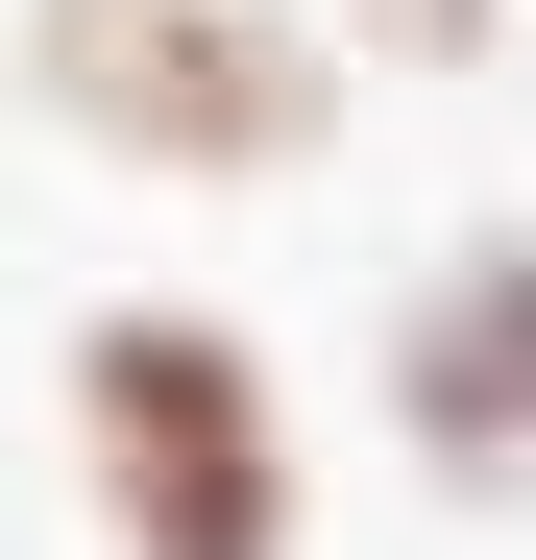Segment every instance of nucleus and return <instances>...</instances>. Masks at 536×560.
Instances as JSON below:
<instances>
[{"mask_svg":"<svg viewBox=\"0 0 536 560\" xmlns=\"http://www.w3.org/2000/svg\"><path fill=\"white\" fill-rule=\"evenodd\" d=\"M73 512L98 560H293V390L196 293H123L73 341Z\"/></svg>","mask_w":536,"mask_h":560,"instance_id":"obj_2","label":"nucleus"},{"mask_svg":"<svg viewBox=\"0 0 536 560\" xmlns=\"http://www.w3.org/2000/svg\"><path fill=\"white\" fill-rule=\"evenodd\" d=\"M391 439H415L464 512L536 488V220H464V244L415 268V317H391Z\"/></svg>","mask_w":536,"mask_h":560,"instance_id":"obj_3","label":"nucleus"},{"mask_svg":"<svg viewBox=\"0 0 536 560\" xmlns=\"http://www.w3.org/2000/svg\"><path fill=\"white\" fill-rule=\"evenodd\" d=\"M317 25L366 49V73H488V49H512V0H317Z\"/></svg>","mask_w":536,"mask_h":560,"instance_id":"obj_4","label":"nucleus"},{"mask_svg":"<svg viewBox=\"0 0 536 560\" xmlns=\"http://www.w3.org/2000/svg\"><path fill=\"white\" fill-rule=\"evenodd\" d=\"M25 98L98 171L268 196V171L341 147V25H317V0H25Z\"/></svg>","mask_w":536,"mask_h":560,"instance_id":"obj_1","label":"nucleus"}]
</instances>
